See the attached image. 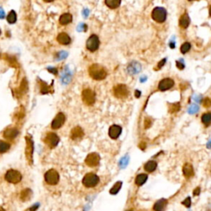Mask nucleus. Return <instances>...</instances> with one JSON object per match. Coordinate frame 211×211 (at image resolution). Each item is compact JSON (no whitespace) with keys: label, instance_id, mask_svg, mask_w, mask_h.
<instances>
[{"label":"nucleus","instance_id":"35","mask_svg":"<svg viewBox=\"0 0 211 211\" xmlns=\"http://www.w3.org/2000/svg\"><path fill=\"white\" fill-rule=\"evenodd\" d=\"M191 46L189 42H185V43L181 46V52L182 54H185V53H187V52L191 50Z\"/></svg>","mask_w":211,"mask_h":211},{"label":"nucleus","instance_id":"16","mask_svg":"<svg viewBox=\"0 0 211 211\" xmlns=\"http://www.w3.org/2000/svg\"><path fill=\"white\" fill-rule=\"evenodd\" d=\"M18 134H19V131L16 128H8L3 132V137L5 139H15L16 137L18 135Z\"/></svg>","mask_w":211,"mask_h":211},{"label":"nucleus","instance_id":"9","mask_svg":"<svg viewBox=\"0 0 211 211\" xmlns=\"http://www.w3.org/2000/svg\"><path fill=\"white\" fill-rule=\"evenodd\" d=\"M129 89L124 84H119L114 88V95L118 98H125L129 95Z\"/></svg>","mask_w":211,"mask_h":211},{"label":"nucleus","instance_id":"7","mask_svg":"<svg viewBox=\"0 0 211 211\" xmlns=\"http://www.w3.org/2000/svg\"><path fill=\"white\" fill-rule=\"evenodd\" d=\"M45 180L49 185H56L59 181V175L54 169H50L45 174Z\"/></svg>","mask_w":211,"mask_h":211},{"label":"nucleus","instance_id":"29","mask_svg":"<svg viewBox=\"0 0 211 211\" xmlns=\"http://www.w3.org/2000/svg\"><path fill=\"white\" fill-rule=\"evenodd\" d=\"M40 83H41V93L42 94H47L50 92H51V87L48 85L47 83H46L43 81H41V80Z\"/></svg>","mask_w":211,"mask_h":211},{"label":"nucleus","instance_id":"14","mask_svg":"<svg viewBox=\"0 0 211 211\" xmlns=\"http://www.w3.org/2000/svg\"><path fill=\"white\" fill-rule=\"evenodd\" d=\"M141 65L137 61H132L127 66V72L130 75H135L137 74H139L141 71Z\"/></svg>","mask_w":211,"mask_h":211},{"label":"nucleus","instance_id":"51","mask_svg":"<svg viewBox=\"0 0 211 211\" xmlns=\"http://www.w3.org/2000/svg\"><path fill=\"white\" fill-rule=\"evenodd\" d=\"M134 96H135L137 98H139V97L141 96V92L139 90H135V92H134Z\"/></svg>","mask_w":211,"mask_h":211},{"label":"nucleus","instance_id":"46","mask_svg":"<svg viewBox=\"0 0 211 211\" xmlns=\"http://www.w3.org/2000/svg\"><path fill=\"white\" fill-rule=\"evenodd\" d=\"M193 99H194V101L196 102H201V100H202V97H201V95L194 96Z\"/></svg>","mask_w":211,"mask_h":211},{"label":"nucleus","instance_id":"10","mask_svg":"<svg viewBox=\"0 0 211 211\" xmlns=\"http://www.w3.org/2000/svg\"><path fill=\"white\" fill-rule=\"evenodd\" d=\"M59 142V138L56 134L54 133H49L47 134L46 139H45V143L48 145L50 149H54L58 145Z\"/></svg>","mask_w":211,"mask_h":211},{"label":"nucleus","instance_id":"48","mask_svg":"<svg viewBox=\"0 0 211 211\" xmlns=\"http://www.w3.org/2000/svg\"><path fill=\"white\" fill-rule=\"evenodd\" d=\"M201 193V188L200 187H196L193 191V195L194 196H199Z\"/></svg>","mask_w":211,"mask_h":211},{"label":"nucleus","instance_id":"58","mask_svg":"<svg viewBox=\"0 0 211 211\" xmlns=\"http://www.w3.org/2000/svg\"><path fill=\"white\" fill-rule=\"evenodd\" d=\"M209 15H210V17H211V6H210V8H209Z\"/></svg>","mask_w":211,"mask_h":211},{"label":"nucleus","instance_id":"19","mask_svg":"<svg viewBox=\"0 0 211 211\" xmlns=\"http://www.w3.org/2000/svg\"><path fill=\"white\" fill-rule=\"evenodd\" d=\"M183 175L186 178H190L194 176V168L191 163H185L183 166Z\"/></svg>","mask_w":211,"mask_h":211},{"label":"nucleus","instance_id":"34","mask_svg":"<svg viewBox=\"0 0 211 211\" xmlns=\"http://www.w3.org/2000/svg\"><path fill=\"white\" fill-rule=\"evenodd\" d=\"M27 88H28V85H27V81L26 80V78H24L22 81V83H21L20 88H19V92L22 94L26 93L27 92Z\"/></svg>","mask_w":211,"mask_h":211},{"label":"nucleus","instance_id":"36","mask_svg":"<svg viewBox=\"0 0 211 211\" xmlns=\"http://www.w3.org/2000/svg\"><path fill=\"white\" fill-rule=\"evenodd\" d=\"M199 111V106L196 104H192V105L188 108V113L193 115V114L197 113Z\"/></svg>","mask_w":211,"mask_h":211},{"label":"nucleus","instance_id":"17","mask_svg":"<svg viewBox=\"0 0 211 211\" xmlns=\"http://www.w3.org/2000/svg\"><path fill=\"white\" fill-rule=\"evenodd\" d=\"M57 41L61 45L67 46V45H69L71 42V39H70V36L67 33L61 32V33H59L58 35V36H57Z\"/></svg>","mask_w":211,"mask_h":211},{"label":"nucleus","instance_id":"26","mask_svg":"<svg viewBox=\"0 0 211 211\" xmlns=\"http://www.w3.org/2000/svg\"><path fill=\"white\" fill-rule=\"evenodd\" d=\"M71 78H72V74H71V72H70L69 70H65V73L62 74V82H63L64 84H68V83L71 81Z\"/></svg>","mask_w":211,"mask_h":211},{"label":"nucleus","instance_id":"32","mask_svg":"<svg viewBox=\"0 0 211 211\" xmlns=\"http://www.w3.org/2000/svg\"><path fill=\"white\" fill-rule=\"evenodd\" d=\"M168 106H169V111H170L171 113H176L181 108V105L179 102L170 103Z\"/></svg>","mask_w":211,"mask_h":211},{"label":"nucleus","instance_id":"3","mask_svg":"<svg viewBox=\"0 0 211 211\" xmlns=\"http://www.w3.org/2000/svg\"><path fill=\"white\" fill-rule=\"evenodd\" d=\"M152 18L155 22L162 23V22H165L166 18H167V11L164 8L157 7L153 10Z\"/></svg>","mask_w":211,"mask_h":211},{"label":"nucleus","instance_id":"57","mask_svg":"<svg viewBox=\"0 0 211 211\" xmlns=\"http://www.w3.org/2000/svg\"><path fill=\"white\" fill-rule=\"evenodd\" d=\"M0 211H5V210H4V209H3V207H1V206H0Z\"/></svg>","mask_w":211,"mask_h":211},{"label":"nucleus","instance_id":"53","mask_svg":"<svg viewBox=\"0 0 211 211\" xmlns=\"http://www.w3.org/2000/svg\"><path fill=\"white\" fill-rule=\"evenodd\" d=\"M139 80H140V82H144L147 80V77H146V76H142V77L140 78V79H139Z\"/></svg>","mask_w":211,"mask_h":211},{"label":"nucleus","instance_id":"22","mask_svg":"<svg viewBox=\"0 0 211 211\" xmlns=\"http://www.w3.org/2000/svg\"><path fill=\"white\" fill-rule=\"evenodd\" d=\"M179 25H180L181 27L185 29L187 28L189 25H190V18H189V15L187 13H184L181 18H180V21H179Z\"/></svg>","mask_w":211,"mask_h":211},{"label":"nucleus","instance_id":"31","mask_svg":"<svg viewBox=\"0 0 211 211\" xmlns=\"http://www.w3.org/2000/svg\"><path fill=\"white\" fill-rule=\"evenodd\" d=\"M121 186H122V182L121 181H117L114 184V185L112 186L111 190H110V193L111 195H116L119 192V191L121 190Z\"/></svg>","mask_w":211,"mask_h":211},{"label":"nucleus","instance_id":"47","mask_svg":"<svg viewBox=\"0 0 211 211\" xmlns=\"http://www.w3.org/2000/svg\"><path fill=\"white\" fill-rule=\"evenodd\" d=\"M8 62L10 63V64H13V65L14 66V65L15 64H17V60H16L13 57H9L8 56Z\"/></svg>","mask_w":211,"mask_h":211},{"label":"nucleus","instance_id":"60","mask_svg":"<svg viewBox=\"0 0 211 211\" xmlns=\"http://www.w3.org/2000/svg\"><path fill=\"white\" fill-rule=\"evenodd\" d=\"M189 1H195V0H189Z\"/></svg>","mask_w":211,"mask_h":211},{"label":"nucleus","instance_id":"40","mask_svg":"<svg viewBox=\"0 0 211 211\" xmlns=\"http://www.w3.org/2000/svg\"><path fill=\"white\" fill-rule=\"evenodd\" d=\"M88 29V26L87 25L84 23H80L78 26V31H86Z\"/></svg>","mask_w":211,"mask_h":211},{"label":"nucleus","instance_id":"43","mask_svg":"<svg viewBox=\"0 0 211 211\" xmlns=\"http://www.w3.org/2000/svg\"><path fill=\"white\" fill-rule=\"evenodd\" d=\"M182 205H184L185 207H190V206H191V198H190V197H187V198L185 199V201H183Z\"/></svg>","mask_w":211,"mask_h":211},{"label":"nucleus","instance_id":"1","mask_svg":"<svg viewBox=\"0 0 211 211\" xmlns=\"http://www.w3.org/2000/svg\"><path fill=\"white\" fill-rule=\"evenodd\" d=\"M88 73H89V75L91 77L95 80H102L107 75L105 68L102 67V65H98V64L91 65L89 67V70H88Z\"/></svg>","mask_w":211,"mask_h":211},{"label":"nucleus","instance_id":"59","mask_svg":"<svg viewBox=\"0 0 211 211\" xmlns=\"http://www.w3.org/2000/svg\"><path fill=\"white\" fill-rule=\"evenodd\" d=\"M125 211H133V210H131V209H128V210H125Z\"/></svg>","mask_w":211,"mask_h":211},{"label":"nucleus","instance_id":"4","mask_svg":"<svg viewBox=\"0 0 211 211\" xmlns=\"http://www.w3.org/2000/svg\"><path fill=\"white\" fill-rule=\"evenodd\" d=\"M5 180L9 183L17 184V183H19L22 181V174L18 171L11 169V170H8L6 173Z\"/></svg>","mask_w":211,"mask_h":211},{"label":"nucleus","instance_id":"12","mask_svg":"<svg viewBox=\"0 0 211 211\" xmlns=\"http://www.w3.org/2000/svg\"><path fill=\"white\" fill-rule=\"evenodd\" d=\"M99 162H100V156L96 153H92L90 154H88L85 159L86 164L91 167L98 166L99 164Z\"/></svg>","mask_w":211,"mask_h":211},{"label":"nucleus","instance_id":"28","mask_svg":"<svg viewBox=\"0 0 211 211\" xmlns=\"http://www.w3.org/2000/svg\"><path fill=\"white\" fill-rule=\"evenodd\" d=\"M7 21L9 24H14L17 22V13L15 11H10L7 16Z\"/></svg>","mask_w":211,"mask_h":211},{"label":"nucleus","instance_id":"2","mask_svg":"<svg viewBox=\"0 0 211 211\" xmlns=\"http://www.w3.org/2000/svg\"><path fill=\"white\" fill-rule=\"evenodd\" d=\"M26 140V147H25V155L26 161L30 165L33 164V152H34V142L30 135L25 137Z\"/></svg>","mask_w":211,"mask_h":211},{"label":"nucleus","instance_id":"55","mask_svg":"<svg viewBox=\"0 0 211 211\" xmlns=\"http://www.w3.org/2000/svg\"><path fill=\"white\" fill-rule=\"evenodd\" d=\"M53 1H54V0H44V2H46V3H51Z\"/></svg>","mask_w":211,"mask_h":211},{"label":"nucleus","instance_id":"5","mask_svg":"<svg viewBox=\"0 0 211 211\" xmlns=\"http://www.w3.org/2000/svg\"><path fill=\"white\" fill-rule=\"evenodd\" d=\"M99 182V177L94 173H88L82 178V184L86 187H94Z\"/></svg>","mask_w":211,"mask_h":211},{"label":"nucleus","instance_id":"23","mask_svg":"<svg viewBox=\"0 0 211 211\" xmlns=\"http://www.w3.org/2000/svg\"><path fill=\"white\" fill-rule=\"evenodd\" d=\"M32 196V191L30 189H25L20 194V199L22 201H28Z\"/></svg>","mask_w":211,"mask_h":211},{"label":"nucleus","instance_id":"33","mask_svg":"<svg viewBox=\"0 0 211 211\" xmlns=\"http://www.w3.org/2000/svg\"><path fill=\"white\" fill-rule=\"evenodd\" d=\"M9 149H10V144L0 140V153H3L7 152Z\"/></svg>","mask_w":211,"mask_h":211},{"label":"nucleus","instance_id":"15","mask_svg":"<svg viewBox=\"0 0 211 211\" xmlns=\"http://www.w3.org/2000/svg\"><path fill=\"white\" fill-rule=\"evenodd\" d=\"M121 132H122V128L120 125H113L110 127L109 129V136L111 137L112 139H116L120 135H121Z\"/></svg>","mask_w":211,"mask_h":211},{"label":"nucleus","instance_id":"41","mask_svg":"<svg viewBox=\"0 0 211 211\" xmlns=\"http://www.w3.org/2000/svg\"><path fill=\"white\" fill-rule=\"evenodd\" d=\"M151 125H152V121H151V119H145V121H144V127H145L146 129H148V128H149L150 126H151Z\"/></svg>","mask_w":211,"mask_h":211},{"label":"nucleus","instance_id":"49","mask_svg":"<svg viewBox=\"0 0 211 211\" xmlns=\"http://www.w3.org/2000/svg\"><path fill=\"white\" fill-rule=\"evenodd\" d=\"M5 18V12L2 8H0V19H3Z\"/></svg>","mask_w":211,"mask_h":211},{"label":"nucleus","instance_id":"54","mask_svg":"<svg viewBox=\"0 0 211 211\" xmlns=\"http://www.w3.org/2000/svg\"><path fill=\"white\" fill-rule=\"evenodd\" d=\"M38 206H39L38 204H36V205L34 206V207H31V209H30V210H31V211H35V210H36V209L38 208Z\"/></svg>","mask_w":211,"mask_h":211},{"label":"nucleus","instance_id":"30","mask_svg":"<svg viewBox=\"0 0 211 211\" xmlns=\"http://www.w3.org/2000/svg\"><path fill=\"white\" fill-rule=\"evenodd\" d=\"M201 121L205 125L208 126L211 124V113L208 112V113L204 114L202 117H201Z\"/></svg>","mask_w":211,"mask_h":211},{"label":"nucleus","instance_id":"25","mask_svg":"<svg viewBox=\"0 0 211 211\" xmlns=\"http://www.w3.org/2000/svg\"><path fill=\"white\" fill-rule=\"evenodd\" d=\"M147 180H148V176L146 174L142 173V174H139V175L137 176L134 182H135V185H137L138 186H140V185H144V183L147 181Z\"/></svg>","mask_w":211,"mask_h":211},{"label":"nucleus","instance_id":"56","mask_svg":"<svg viewBox=\"0 0 211 211\" xmlns=\"http://www.w3.org/2000/svg\"><path fill=\"white\" fill-rule=\"evenodd\" d=\"M207 147H208V148H211V140L207 144Z\"/></svg>","mask_w":211,"mask_h":211},{"label":"nucleus","instance_id":"6","mask_svg":"<svg viewBox=\"0 0 211 211\" xmlns=\"http://www.w3.org/2000/svg\"><path fill=\"white\" fill-rule=\"evenodd\" d=\"M82 99L83 101V102L85 103L86 105L92 106L94 104L96 100V96L95 93L93 90H91L89 88H86L82 91Z\"/></svg>","mask_w":211,"mask_h":211},{"label":"nucleus","instance_id":"38","mask_svg":"<svg viewBox=\"0 0 211 211\" xmlns=\"http://www.w3.org/2000/svg\"><path fill=\"white\" fill-rule=\"evenodd\" d=\"M68 56V53L65 51H60L56 54L57 60H62V59H66Z\"/></svg>","mask_w":211,"mask_h":211},{"label":"nucleus","instance_id":"21","mask_svg":"<svg viewBox=\"0 0 211 211\" xmlns=\"http://www.w3.org/2000/svg\"><path fill=\"white\" fill-rule=\"evenodd\" d=\"M73 20V17L70 13H64L60 16L59 18V23L65 26V25H68L70 24Z\"/></svg>","mask_w":211,"mask_h":211},{"label":"nucleus","instance_id":"11","mask_svg":"<svg viewBox=\"0 0 211 211\" xmlns=\"http://www.w3.org/2000/svg\"><path fill=\"white\" fill-rule=\"evenodd\" d=\"M65 122V114L59 112L57 114V116L51 122V128L53 129H58L63 126Z\"/></svg>","mask_w":211,"mask_h":211},{"label":"nucleus","instance_id":"44","mask_svg":"<svg viewBox=\"0 0 211 211\" xmlns=\"http://www.w3.org/2000/svg\"><path fill=\"white\" fill-rule=\"evenodd\" d=\"M166 61H167V59H162V60H160L159 63L157 64V68H156V70H158L159 69H161V68H162V66L165 65Z\"/></svg>","mask_w":211,"mask_h":211},{"label":"nucleus","instance_id":"24","mask_svg":"<svg viewBox=\"0 0 211 211\" xmlns=\"http://www.w3.org/2000/svg\"><path fill=\"white\" fill-rule=\"evenodd\" d=\"M156 168H157V162L155 161H153V160L147 162L144 165V170L148 172V173L154 172L156 170Z\"/></svg>","mask_w":211,"mask_h":211},{"label":"nucleus","instance_id":"42","mask_svg":"<svg viewBox=\"0 0 211 211\" xmlns=\"http://www.w3.org/2000/svg\"><path fill=\"white\" fill-rule=\"evenodd\" d=\"M203 105L205 107H209L211 106V100L209 99V98H205V99H204L203 101Z\"/></svg>","mask_w":211,"mask_h":211},{"label":"nucleus","instance_id":"52","mask_svg":"<svg viewBox=\"0 0 211 211\" xmlns=\"http://www.w3.org/2000/svg\"><path fill=\"white\" fill-rule=\"evenodd\" d=\"M169 46H170V48H172V49H174V48L176 47L175 42H173V41H171L170 43H169Z\"/></svg>","mask_w":211,"mask_h":211},{"label":"nucleus","instance_id":"18","mask_svg":"<svg viewBox=\"0 0 211 211\" xmlns=\"http://www.w3.org/2000/svg\"><path fill=\"white\" fill-rule=\"evenodd\" d=\"M83 130L81 127L79 126H77V127H74V129L71 130V134H70V137L71 139L75 140V139H81L82 136H83Z\"/></svg>","mask_w":211,"mask_h":211},{"label":"nucleus","instance_id":"45","mask_svg":"<svg viewBox=\"0 0 211 211\" xmlns=\"http://www.w3.org/2000/svg\"><path fill=\"white\" fill-rule=\"evenodd\" d=\"M47 70H48L50 73H51V74H53L54 75H56L57 74H58V70L54 67H49L47 69Z\"/></svg>","mask_w":211,"mask_h":211},{"label":"nucleus","instance_id":"27","mask_svg":"<svg viewBox=\"0 0 211 211\" xmlns=\"http://www.w3.org/2000/svg\"><path fill=\"white\" fill-rule=\"evenodd\" d=\"M121 0H105V3L108 8L114 9V8H118L121 4Z\"/></svg>","mask_w":211,"mask_h":211},{"label":"nucleus","instance_id":"50","mask_svg":"<svg viewBox=\"0 0 211 211\" xmlns=\"http://www.w3.org/2000/svg\"><path fill=\"white\" fill-rule=\"evenodd\" d=\"M82 15L84 18H88V15H89V10L88 9H84L82 11Z\"/></svg>","mask_w":211,"mask_h":211},{"label":"nucleus","instance_id":"13","mask_svg":"<svg viewBox=\"0 0 211 211\" xmlns=\"http://www.w3.org/2000/svg\"><path fill=\"white\" fill-rule=\"evenodd\" d=\"M173 86H174V81L172 78H166L160 81L159 84H158V89L163 92V91L169 90Z\"/></svg>","mask_w":211,"mask_h":211},{"label":"nucleus","instance_id":"62","mask_svg":"<svg viewBox=\"0 0 211 211\" xmlns=\"http://www.w3.org/2000/svg\"><path fill=\"white\" fill-rule=\"evenodd\" d=\"M0 57H1V54H0Z\"/></svg>","mask_w":211,"mask_h":211},{"label":"nucleus","instance_id":"39","mask_svg":"<svg viewBox=\"0 0 211 211\" xmlns=\"http://www.w3.org/2000/svg\"><path fill=\"white\" fill-rule=\"evenodd\" d=\"M176 65H177V67L179 69V70H182L184 68H185V64H184V61H183V59H180V60H177V61L176 62Z\"/></svg>","mask_w":211,"mask_h":211},{"label":"nucleus","instance_id":"20","mask_svg":"<svg viewBox=\"0 0 211 211\" xmlns=\"http://www.w3.org/2000/svg\"><path fill=\"white\" fill-rule=\"evenodd\" d=\"M167 204V201L166 199H161L157 201L153 205V210L154 211H163L166 208Z\"/></svg>","mask_w":211,"mask_h":211},{"label":"nucleus","instance_id":"61","mask_svg":"<svg viewBox=\"0 0 211 211\" xmlns=\"http://www.w3.org/2000/svg\"><path fill=\"white\" fill-rule=\"evenodd\" d=\"M0 35H1V30H0Z\"/></svg>","mask_w":211,"mask_h":211},{"label":"nucleus","instance_id":"8","mask_svg":"<svg viewBox=\"0 0 211 211\" xmlns=\"http://www.w3.org/2000/svg\"><path fill=\"white\" fill-rule=\"evenodd\" d=\"M100 45V41L97 35H92V36L88 39L86 46H87V49L90 50L91 52L96 51L98 49Z\"/></svg>","mask_w":211,"mask_h":211},{"label":"nucleus","instance_id":"37","mask_svg":"<svg viewBox=\"0 0 211 211\" xmlns=\"http://www.w3.org/2000/svg\"><path fill=\"white\" fill-rule=\"evenodd\" d=\"M128 162H129V157H128V156H125V157H124L121 158L120 162H119V165H120V167L124 168V167H125L126 166H127Z\"/></svg>","mask_w":211,"mask_h":211}]
</instances>
